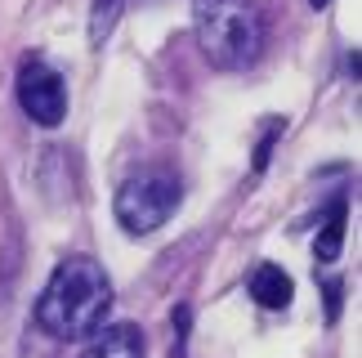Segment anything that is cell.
<instances>
[{"label":"cell","mask_w":362,"mask_h":358,"mask_svg":"<svg viewBox=\"0 0 362 358\" xmlns=\"http://www.w3.org/2000/svg\"><path fill=\"white\" fill-rule=\"evenodd\" d=\"M107 309H112V282L103 265L90 255H67L36 300V323L54 340H86L103 327Z\"/></svg>","instance_id":"1"},{"label":"cell","mask_w":362,"mask_h":358,"mask_svg":"<svg viewBox=\"0 0 362 358\" xmlns=\"http://www.w3.org/2000/svg\"><path fill=\"white\" fill-rule=\"evenodd\" d=\"M197 45L215 67L242 72L264 54V18L250 0H192Z\"/></svg>","instance_id":"2"},{"label":"cell","mask_w":362,"mask_h":358,"mask_svg":"<svg viewBox=\"0 0 362 358\" xmlns=\"http://www.w3.org/2000/svg\"><path fill=\"white\" fill-rule=\"evenodd\" d=\"M179 202H184L179 175L165 171V166H148V171H134L117 188L112 211H117V224L130 233V238H148V233H157L165 219L175 215Z\"/></svg>","instance_id":"3"},{"label":"cell","mask_w":362,"mask_h":358,"mask_svg":"<svg viewBox=\"0 0 362 358\" xmlns=\"http://www.w3.org/2000/svg\"><path fill=\"white\" fill-rule=\"evenodd\" d=\"M13 90H18V108L27 112L32 126H63L67 117V86H63V72L54 63H45L40 54H27L18 63V81H13Z\"/></svg>","instance_id":"4"},{"label":"cell","mask_w":362,"mask_h":358,"mask_svg":"<svg viewBox=\"0 0 362 358\" xmlns=\"http://www.w3.org/2000/svg\"><path fill=\"white\" fill-rule=\"evenodd\" d=\"M81 358H144V332L134 323H112L90 340Z\"/></svg>","instance_id":"5"},{"label":"cell","mask_w":362,"mask_h":358,"mask_svg":"<svg viewBox=\"0 0 362 358\" xmlns=\"http://www.w3.org/2000/svg\"><path fill=\"white\" fill-rule=\"evenodd\" d=\"M250 296H255L259 309H286L296 287H291V273L282 265H259L250 273Z\"/></svg>","instance_id":"6"},{"label":"cell","mask_w":362,"mask_h":358,"mask_svg":"<svg viewBox=\"0 0 362 358\" xmlns=\"http://www.w3.org/2000/svg\"><path fill=\"white\" fill-rule=\"evenodd\" d=\"M125 5H130V0H94V9H90V45L94 50H103V40L112 36V27L125 13Z\"/></svg>","instance_id":"7"},{"label":"cell","mask_w":362,"mask_h":358,"mask_svg":"<svg viewBox=\"0 0 362 358\" xmlns=\"http://www.w3.org/2000/svg\"><path fill=\"white\" fill-rule=\"evenodd\" d=\"M340 242H344V202H336L327 211V224H322V233H317V242H313L317 260H336L340 255Z\"/></svg>","instance_id":"8"},{"label":"cell","mask_w":362,"mask_h":358,"mask_svg":"<svg viewBox=\"0 0 362 358\" xmlns=\"http://www.w3.org/2000/svg\"><path fill=\"white\" fill-rule=\"evenodd\" d=\"M188 323H192V309L175 305V313H170V358H188Z\"/></svg>","instance_id":"9"},{"label":"cell","mask_w":362,"mask_h":358,"mask_svg":"<svg viewBox=\"0 0 362 358\" xmlns=\"http://www.w3.org/2000/svg\"><path fill=\"white\" fill-rule=\"evenodd\" d=\"M286 130V121H264V134H259V144H255V161H250V166H255V171H264V166H269V153H273V144H277V134H282Z\"/></svg>","instance_id":"10"},{"label":"cell","mask_w":362,"mask_h":358,"mask_svg":"<svg viewBox=\"0 0 362 358\" xmlns=\"http://www.w3.org/2000/svg\"><path fill=\"white\" fill-rule=\"evenodd\" d=\"M322 291H327V323H340V305H344V282H340V278H331V282H322Z\"/></svg>","instance_id":"11"},{"label":"cell","mask_w":362,"mask_h":358,"mask_svg":"<svg viewBox=\"0 0 362 358\" xmlns=\"http://www.w3.org/2000/svg\"><path fill=\"white\" fill-rule=\"evenodd\" d=\"M309 5H313V9H327V5H331V0H309Z\"/></svg>","instance_id":"12"}]
</instances>
